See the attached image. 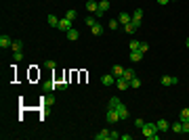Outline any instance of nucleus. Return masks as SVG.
I'll list each match as a JSON object with an SVG mask.
<instances>
[{
  "mask_svg": "<svg viewBox=\"0 0 189 140\" xmlns=\"http://www.w3.org/2000/svg\"><path fill=\"white\" fill-rule=\"evenodd\" d=\"M141 134L149 140H158L160 138V130H158V123H145L141 128Z\"/></svg>",
  "mask_w": 189,
  "mask_h": 140,
  "instance_id": "obj_1",
  "label": "nucleus"
},
{
  "mask_svg": "<svg viewBox=\"0 0 189 140\" xmlns=\"http://www.w3.org/2000/svg\"><path fill=\"white\" fill-rule=\"evenodd\" d=\"M130 23H133L137 29L141 27V23H143V11H141V8H137V11L133 13V19H130Z\"/></svg>",
  "mask_w": 189,
  "mask_h": 140,
  "instance_id": "obj_2",
  "label": "nucleus"
},
{
  "mask_svg": "<svg viewBox=\"0 0 189 140\" xmlns=\"http://www.w3.org/2000/svg\"><path fill=\"white\" fill-rule=\"evenodd\" d=\"M105 119H107L109 123H116V121H120V115H118V111H116V109H109V107H107V113H105Z\"/></svg>",
  "mask_w": 189,
  "mask_h": 140,
  "instance_id": "obj_3",
  "label": "nucleus"
},
{
  "mask_svg": "<svg viewBox=\"0 0 189 140\" xmlns=\"http://www.w3.org/2000/svg\"><path fill=\"white\" fill-rule=\"evenodd\" d=\"M175 84H179L176 75H162V86H175Z\"/></svg>",
  "mask_w": 189,
  "mask_h": 140,
  "instance_id": "obj_4",
  "label": "nucleus"
},
{
  "mask_svg": "<svg viewBox=\"0 0 189 140\" xmlns=\"http://www.w3.org/2000/svg\"><path fill=\"white\" fill-rule=\"evenodd\" d=\"M116 86H118V90H128V88H130V82H128V80H124V77H116Z\"/></svg>",
  "mask_w": 189,
  "mask_h": 140,
  "instance_id": "obj_5",
  "label": "nucleus"
},
{
  "mask_svg": "<svg viewBox=\"0 0 189 140\" xmlns=\"http://www.w3.org/2000/svg\"><path fill=\"white\" fill-rule=\"evenodd\" d=\"M124 69L126 67H122V65H112V71H109V73H112L113 77H122L124 75Z\"/></svg>",
  "mask_w": 189,
  "mask_h": 140,
  "instance_id": "obj_6",
  "label": "nucleus"
},
{
  "mask_svg": "<svg viewBox=\"0 0 189 140\" xmlns=\"http://www.w3.org/2000/svg\"><path fill=\"white\" fill-rule=\"evenodd\" d=\"M57 29H61V31H70V29H71V21H70V19H65V17L59 19V27H57Z\"/></svg>",
  "mask_w": 189,
  "mask_h": 140,
  "instance_id": "obj_7",
  "label": "nucleus"
},
{
  "mask_svg": "<svg viewBox=\"0 0 189 140\" xmlns=\"http://www.w3.org/2000/svg\"><path fill=\"white\" fill-rule=\"evenodd\" d=\"M116 111H118V115H120V119H122V121H124V119L128 117V107H126V105H122V103H120V105L116 107Z\"/></svg>",
  "mask_w": 189,
  "mask_h": 140,
  "instance_id": "obj_8",
  "label": "nucleus"
},
{
  "mask_svg": "<svg viewBox=\"0 0 189 140\" xmlns=\"http://www.w3.org/2000/svg\"><path fill=\"white\" fill-rule=\"evenodd\" d=\"M65 38H67L70 42H76L78 38H80V31H78V29H74V27H71L70 31H65Z\"/></svg>",
  "mask_w": 189,
  "mask_h": 140,
  "instance_id": "obj_9",
  "label": "nucleus"
},
{
  "mask_svg": "<svg viewBox=\"0 0 189 140\" xmlns=\"http://www.w3.org/2000/svg\"><path fill=\"white\" fill-rule=\"evenodd\" d=\"M101 84L112 86V84H116V77H113L112 73H105V75H101Z\"/></svg>",
  "mask_w": 189,
  "mask_h": 140,
  "instance_id": "obj_10",
  "label": "nucleus"
},
{
  "mask_svg": "<svg viewBox=\"0 0 189 140\" xmlns=\"http://www.w3.org/2000/svg\"><path fill=\"white\" fill-rule=\"evenodd\" d=\"M0 46H2V48H11V46H13V40H11V38H8V36H0Z\"/></svg>",
  "mask_w": 189,
  "mask_h": 140,
  "instance_id": "obj_11",
  "label": "nucleus"
},
{
  "mask_svg": "<svg viewBox=\"0 0 189 140\" xmlns=\"http://www.w3.org/2000/svg\"><path fill=\"white\" fill-rule=\"evenodd\" d=\"M155 123H158V130H160V132H168V130H170V123H168L166 119H158Z\"/></svg>",
  "mask_w": 189,
  "mask_h": 140,
  "instance_id": "obj_12",
  "label": "nucleus"
},
{
  "mask_svg": "<svg viewBox=\"0 0 189 140\" xmlns=\"http://www.w3.org/2000/svg\"><path fill=\"white\" fill-rule=\"evenodd\" d=\"M130 61H133V63H141V61H143V52H141V50H133V52H130Z\"/></svg>",
  "mask_w": 189,
  "mask_h": 140,
  "instance_id": "obj_13",
  "label": "nucleus"
},
{
  "mask_svg": "<svg viewBox=\"0 0 189 140\" xmlns=\"http://www.w3.org/2000/svg\"><path fill=\"white\" fill-rule=\"evenodd\" d=\"M109 134L112 130H101L99 134H95V140H109Z\"/></svg>",
  "mask_w": 189,
  "mask_h": 140,
  "instance_id": "obj_14",
  "label": "nucleus"
},
{
  "mask_svg": "<svg viewBox=\"0 0 189 140\" xmlns=\"http://www.w3.org/2000/svg\"><path fill=\"white\" fill-rule=\"evenodd\" d=\"M130 19H133V15H128V13H120V15H118V21L122 23V25L130 23Z\"/></svg>",
  "mask_w": 189,
  "mask_h": 140,
  "instance_id": "obj_15",
  "label": "nucleus"
},
{
  "mask_svg": "<svg viewBox=\"0 0 189 140\" xmlns=\"http://www.w3.org/2000/svg\"><path fill=\"white\" fill-rule=\"evenodd\" d=\"M91 34H92V36H101V34H103V25H101V23L92 25V27H91Z\"/></svg>",
  "mask_w": 189,
  "mask_h": 140,
  "instance_id": "obj_16",
  "label": "nucleus"
},
{
  "mask_svg": "<svg viewBox=\"0 0 189 140\" xmlns=\"http://www.w3.org/2000/svg\"><path fill=\"white\" fill-rule=\"evenodd\" d=\"M46 21H49L50 27H59V19H57L55 15H49V17H46Z\"/></svg>",
  "mask_w": 189,
  "mask_h": 140,
  "instance_id": "obj_17",
  "label": "nucleus"
},
{
  "mask_svg": "<svg viewBox=\"0 0 189 140\" xmlns=\"http://www.w3.org/2000/svg\"><path fill=\"white\" fill-rule=\"evenodd\" d=\"M172 132H175V134H183V121H181V119H179L176 123H172Z\"/></svg>",
  "mask_w": 189,
  "mask_h": 140,
  "instance_id": "obj_18",
  "label": "nucleus"
},
{
  "mask_svg": "<svg viewBox=\"0 0 189 140\" xmlns=\"http://www.w3.org/2000/svg\"><path fill=\"white\" fill-rule=\"evenodd\" d=\"M86 11H88V13H97L99 4H97V2H86Z\"/></svg>",
  "mask_w": 189,
  "mask_h": 140,
  "instance_id": "obj_19",
  "label": "nucleus"
},
{
  "mask_svg": "<svg viewBox=\"0 0 189 140\" xmlns=\"http://www.w3.org/2000/svg\"><path fill=\"white\" fill-rule=\"evenodd\" d=\"M107 27L112 29V31H116V29H118V27H120V21H118V17H116V19H112V21L107 23Z\"/></svg>",
  "mask_w": 189,
  "mask_h": 140,
  "instance_id": "obj_20",
  "label": "nucleus"
},
{
  "mask_svg": "<svg viewBox=\"0 0 189 140\" xmlns=\"http://www.w3.org/2000/svg\"><path fill=\"white\" fill-rule=\"evenodd\" d=\"M11 48H13L15 52H23V44H21L19 40H13V46H11Z\"/></svg>",
  "mask_w": 189,
  "mask_h": 140,
  "instance_id": "obj_21",
  "label": "nucleus"
},
{
  "mask_svg": "<svg viewBox=\"0 0 189 140\" xmlns=\"http://www.w3.org/2000/svg\"><path fill=\"white\" fill-rule=\"evenodd\" d=\"M84 23H86V27H92V25H97V17H86V19H84Z\"/></svg>",
  "mask_w": 189,
  "mask_h": 140,
  "instance_id": "obj_22",
  "label": "nucleus"
},
{
  "mask_svg": "<svg viewBox=\"0 0 189 140\" xmlns=\"http://www.w3.org/2000/svg\"><path fill=\"white\" fill-rule=\"evenodd\" d=\"M118 105H120V98H118V96H112V98H109V105H107V107H109V109H116Z\"/></svg>",
  "mask_w": 189,
  "mask_h": 140,
  "instance_id": "obj_23",
  "label": "nucleus"
},
{
  "mask_svg": "<svg viewBox=\"0 0 189 140\" xmlns=\"http://www.w3.org/2000/svg\"><path fill=\"white\" fill-rule=\"evenodd\" d=\"M44 90H46V92L57 90V82H46V84H44Z\"/></svg>",
  "mask_w": 189,
  "mask_h": 140,
  "instance_id": "obj_24",
  "label": "nucleus"
},
{
  "mask_svg": "<svg viewBox=\"0 0 189 140\" xmlns=\"http://www.w3.org/2000/svg\"><path fill=\"white\" fill-rule=\"evenodd\" d=\"M122 27H124L126 34H134V31H137V27H134L133 23H126V25H122Z\"/></svg>",
  "mask_w": 189,
  "mask_h": 140,
  "instance_id": "obj_25",
  "label": "nucleus"
},
{
  "mask_svg": "<svg viewBox=\"0 0 189 140\" xmlns=\"http://www.w3.org/2000/svg\"><path fill=\"white\" fill-rule=\"evenodd\" d=\"M76 17H78V13H76V11H74V8H70V11L65 13V19H70V21H74Z\"/></svg>",
  "mask_w": 189,
  "mask_h": 140,
  "instance_id": "obj_26",
  "label": "nucleus"
},
{
  "mask_svg": "<svg viewBox=\"0 0 189 140\" xmlns=\"http://www.w3.org/2000/svg\"><path fill=\"white\" fill-rule=\"evenodd\" d=\"M122 77L130 82V80H133V77H134V71H133V69H124V75H122Z\"/></svg>",
  "mask_w": 189,
  "mask_h": 140,
  "instance_id": "obj_27",
  "label": "nucleus"
},
{
  "mask_svg": "<svg viewBox=\"0 0 189 140\" xmlns=\"http://www.w3.org/2000/svg\"><path fill=\"white\" fill-rule=\"evenodd\" d=\"M130 88H141V80L137 75L133 77V80H130Z\"/></svg>",
  "mask_w": 189,
  "mask_h": 140,
  "instance_id": "obj_28",
  "label": "nucleus"
},
{
  "mask_svg": "<svg viewBox=\"0 0 189 140\" xmlns=\"http://www.w3.org/2000/svg\"><path fill=\"white\" fill-rule=\"evenodd\" d=\"M139 46H141L139 40H130V44H128V48L130 50H139Z\"/></svg>",
  "mask_w": 189,
  "mask_h": 140,
  "instance_id": "obj_29",
  "label": "nucleus"
},
{
  "mask_svg": "<svg viewBox=\"0 0 189 140\" xmlns=\"http://www.w3.org/2000/svg\"><path fill=\"white\" fill-rule=\"evenodd\" d=\"M181 121H185V119H189V109H181Z\"/></svg>",
  "mask_w": 189,
  "mask_h": 140,
  "instance_id": "obj_30",
  "label": "nucleus"
},
{
  "mask_svg": "<svg viewBox=\"0 0 189 140\" xmlns=\"http://www.w3.org/2000/svg\"><path fill=\"white\" fill-rule=\"evenodd\" d=\"M21 59H23V52H13V61L15 63H19Z\"/></svg>",
  "mask_w": 189,
  "mask_h": 140,
  "instance_id": "obj_31",
  "label": "nucleus"
},
{
  "mask_svg": "<svg viewBox=\"0 0 189 140\" xmlns=\"http://www.w3.org/2000/svg\"><path fill=\"white\" fill-rule=\"evenodd\" d=\"M139 50H141V52H143V55H145L147 50H149V44H147V42H141V46H139Z\"/></svg>",
  "mask_w": 189,
  "mask_h": 140,
  "instance_id": "obj_32",
  "label": "nucleus"
},
{
  "mask_svg": "<svg viewBox=\"0 0 189 140\" xmlns=\"http://www.w3.org/2000/svg\"><path fill=\"white\" fill-rule=\"evenodd\" d=\"M134 126H137V128H139V130H141V128L145 126V121H143V119H141V117H137V119H134Z\"/></svg>",
  "mask_w": 189,
  "mask_h": 140,
  "instance_id": "obj_33",
  "label": "nucleus"
},
{
  "mask_svg": "<svg viewBox=\"0 0 189 140\" xmlns=\"http://www.w3.org/2000/svg\"><path fill=\"white\" fill-rule=\"evenodd\" d=\"M183 134H189V119L183 121Z\"/></svg>",
  "mask_w": 189,
  "mask_h": 140,
  "instance_id": "obj_34",
  "label": "nucleus"
},
{
  "mask_svg": "<svg viewBox=\"0 0 189 140\" xmlns=\"http://www.w3.org/2000/svg\"><path fill=\"white\" fill-rule=\"evenodd\" d=\"M118 138H120V132L112 130V134H109V140H118Z\"/></svg>",
  "mask_w": 189,
  "mask_h": 140,
  "instance_id": "obj_35",
  "label": "nucleus"
},
{
  "mask_svg": "<svg viewBox=\"0 0 189 140\" xmlns=\"http://www.w3.org/2000/svg\"><path fill=\"white\" fill-rule=\"evenodd\" d=\"M65 88H67L65 82H57V90H65Z\"/></svg>",
  "mask_w": 189,
  "mask_h": 140,
  "instance_id": "obj_36",
  "label": "nucleus"
},
{
  "mask_svg": "<svg viewBox=\"0 0 189 140\" xmlns=\"http://www.w3.org/2000/svg\"><path fill=\"white\" fill-rule=\"evenodd\" d=\"M44 67H49V69H55L57 65H55V61H46V63H44Z\"/></svg>",
  "mask_w": 189,
  "mask_h": 140,
  "instance_id": "obj_37",
  "label": "nucleus"
},
{
  "mask_svg": "<svg viewBox=\"0 0 189 140\" xmlns=\"http://www.w3.org/2000/svg\"><path fill=\"white\" fill-rule=\"evenodd\" d=\"M120 138H122V140H130L133 136H130V134H120Z\"/></svg>",
  "mask_w": 189,
  "mask_h": 140,
  "instance_id": "obj_38",
  "label": "nucleus"
},
{
  "mask_svg": "<svg viewBox=\"0 0 189 140\" xmlns=\"http://www.w3.org/2000/svg\"><path fill=\"white\" fill-rule=\"evenodd\" d=\"M168 2H170V0H158V4H162V7H164V4H168Z\"/></svg>",
  "mask_w": 189,
  "mask_h": 140,
  "instance_id": "obj_39",
  "label": "nucleus"
},
{
  "mask_svg": "<svg viewBox=\"0 0 189 140\" xmlns=\"http://www.w3.org/2000/svg\"><path fill=\"white\" fill-rule=\"evenodd\" d=\"M185 46H187V48H189V38H187V40H185Z\"/></svg>",
  "mask_w": 189,
  "mask_h": 140,
  "instance_id": "obj_40",
  "label": "nucleus"
},
{
  "mask_svg": "<svg viewBox=\"0 0 189 140\" xmlns=\"http://www.w3.org/2000/svg\"><path fill=\"white\" fill-rule=\"evenodd\" d=\"M172 2H175V0H172Z\"/></svg>",
  "mask_w": 189,
  "mask_h": 140,
  "instance_id": "obj_41",
  "label": "nucleus"
}]
</instances>
